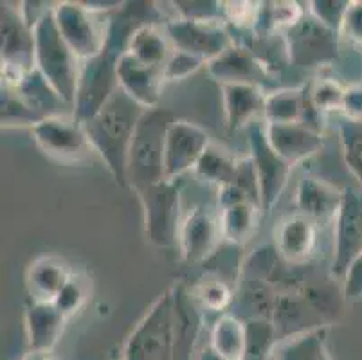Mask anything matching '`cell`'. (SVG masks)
I'll return each mask as SVG.
<instances>
[{
  "instance_id": "obj_13",
  "label": "cell",
  "mask_w": 362,
  "mask_h": 360,
  "mask_svg": "<svg viewBox=\"0 0 362 360\" xmlns=\"http://www.w3.org/2000/svg\"><path fill=\"white\" fill-rule=\"evenodd\" d=\"M211 144V137L200 124L186 119H175L168 130L164 146L166 180L177 182L187 171H195L199 161Z\"/></svg>"
},
{
  "instance_id": "obj_17",
  "label": "cell",
  "mask_w": 362,
  "mask_h": 360,
  "mask_svg": "<svg viewBox=\"0 0 362 360\" xmlns=\"http://www.w3.org/2000/svg\"><path fill=\"white\" fill-rule=\"evenodd\" d=\"M117 79L119 88L144 108H157L163 98V87L166 83L164 69L150 67L137 62L134 56L124 52L117 62Z\"/></svg>"
},
{
  "instance_id": "obj_18",
  "label": "cell",
  "mask_w": 362,
  "mask_h": 360,
  "mask_svg": "<svg viewBox=\"0 0 362 360\" xmlns=\"http://www.w3.org/2000/svg\"><path fill=\"white\" fill-rule=\"evenodd\" d=\"M274 247L287 265L303 267L317 247V223L299 213L285 216L276 227Z\"/></svg>"
},
{
  "instance_id": "obj_33",
  "label": "cell",
  "mask_w": 362,
  "mask_h": 360,
  "mask_svg": "<svg viewBox=\"0 0 362 360\" xmlns=\"http://www.w3.org/2000/svg\"><path fill=\"white\" fill-rule=\"evenodd\" d=\"M0 108H2V127H29L33 128L42 121V115L36 114L24 101L15 88L2 87L0 95Z\"/></svg>"
},
{
  "instance_id": "obj_37",
  "label": "cell",
  "mask_w": 362,
  "mask_h": 360,
  "mask_svg": "<svg viewBox=\"0 0 362 360\" xmlns=\"http://www.w3.org/2000/svg\"><path fill=\"white\" fill-rule=\"evenodd\" d=\"M350 4L351 2L348 0H315V2H308V11L327 28L341 35L342 22L350 9Z\"/></svg>"
},
{
  "instance_id": "obj_43",
  "label": "cell",
  "mask_w": 362,
  "mask_h": 360,
  "mask_svg": "<svg viewBox=\"0 0 362 360\" xmlns=\"http://www.w3.org/2000/svg\"><path fill=\"white\" fill-rule=\"evenodd\" d=\"M342 115L351 123H362V85H348L341 108Z\"/></svg>"
},
{
  "instance_id": "obj_36",
  "label": "cell",
  "mask_w": 362,
  "mask_h": 360,
  "mask_svg": "<svg viewBox=\"0 0 362 360\" xmlns=\"http://www.w3.org/2000/svg\"><path fill=\"white\" fill-rule=\"evenodd\" d=\"M88 297V285L83 277L78 276L74 272V276L69 279L67 285L62 289V292L58 294V297L54 299L52 305L60 310L65 317H72L78 310L83 308V305L87 303Z\"/></svg>"
},
{
  "instance_id": "obj_5",
  "label": "cell",
  "mask_w": 362,
  "mask_h": 360,
  "mask_svg": "<svg viewBox=\"0 0 362 360\" xmlns=\"http://www.w3.org/2000/svg\"><path fill=\"white\" fill-rule=\"evenodd\" d=\"M121 56L123 54L105 45L100 54L81 62L74 107H72V115L76 121H80L81 124L87 123L119 91L117 62Z\"/></svg>"
},
{
  "instance_id": "obj_29",
  "label": "cell",
  "mask_w": 362,
  "mask_h": 360,
  "mask_svg": "<svg viewBox=\"0 0 362 360\" xmlns=\"http://www.w3.org/2000/svg\"><path fill=\"white\" fill-rule=\"evenodd\" d=\"M240 158H235L227 151L220 150L218 146L211 144L206 153L199 161L195 168V175L202 178L204 182L215 184L216 187L235 184L236 175H238Z\"/></svg>"
},
{
  "instance_id": "obj_9",
  "label": "cell",
  "mask_w": 362,
  "mask_h": 360,
  "mask_svg": "<svg viewBox=\"0 0 362 360\" xmlns=\"http://www.w3.org/2000/svg\"><path fill=\"white\" fill-rule=\"evenodd\" d=\"M143 207L144 231L153 245L170 247L177 243L180 227V191L173 180L150 186L136 193Z\"/></svg>"
},
{
  "instance_id": "obj_16",
  "label": "cell",
  "mask_w": 362,
  "mask_h": 360,
  "mask_svg": "<svg viewBox=\"0 0 362 360\" xmlns=\"http://www.w3.org/2000/svg\"><path fill=\"white\" fill-rule=\"evenodd\" d=\"M206 67L220 85H255L265 88L272 79V72L267 65L240 44L227 49Z\"/></svg>"
},
{
  "instance_id": "obj_42",
  "label": "cell",
  "mask_w": 362,
  "mask_h": 360,
  "mask_svg": "<svg viewBox=\"0 0 362 360\" xmlns=\"http://www.w3.org/2000/svg\"><path fill=\"white\" fill-rule=\"evenodd\" d=\"M341 33L350 40L351 44L362 47V2H351L344 22H342Z\"/></svg>"
},
{
  "instance_id": "obj_20",
  "label": "cell",
  "mask_w": 362,
  "mask_h": 360,
  "mask_svg": "<svg viewBox=\"0 0 362 360\" xmlns=\"http://www.w3.org/2000/svg\"><path fill=\"white\" fill-rule=\"evenodd\" d=\"M319 115L321 114L312 107L310 99H308L307 87L279 88L274 92H267L265 107H263V121L265 123H303L321 132V128L315 124V117H319Z\"/></svg>"
},
{
  "instance_id": "obj_6",
  "label": "cell",
  "mask_w": 362,
  "mask_h": 360,
  "mask_svg": "<svg viewBox=\"0 0 362 360\" xmlns=\"http://www.w3.org/2000/svg\"><path fill=\"white\" fill-rule=\"evenodd\" d=\"M31 134L38 148L62 164H85L98 157L85 127L72 114L42 119Z\"/></svg>"
},
{
  "instance_id": "obj_30",
  "label": "cell",
  "mask_w": 362,
  "mask_h": 360,
  "mask_svg": "<svg viewBox=\"0 0 362 360\" xmlns=\"http://www.w3.org/2000/svg\"><path fill=\"white\" fill-rule=\"evenodd\" d=\"M307 9L298 2H259L258 20L252 31L259 35L271 33H287L294 28Z\"/></svg>"
},
{
  "instance_id": "obj_31",
  "label": "cell",
  "mask_w": 362,
  "mask_h": 360,
  "mask_svg": "<svg viewBox=\"0 0 362 360\" xmlns=\"http://www.w3.org/2000/svg\"><path fill=\"white\" fill-rule=\"evenodd\" d=\"M247 323V349L242 360H274L278 335L272 321L251 319Z\"/></svg>"
},
{
  "instance_id": "obj_10",
  "label": "cell",
  "mask_w": 362,
  "mask_h": 360,
  "mask_svg": "<svg viewBox=\"0 0 362 360\" xmlns=\"http://www.w3.org/2000/svg\"><path fill=\"white\" fill-rule=\"evenodd\" d=\"M291 64L301 69L332 65L339 58V33L319 22L307 9L294 28L285 33Z\"/></svg>"
},
{
  "instance_id": "obj_22",
  "label": "cell",
  "mask_w": 362,
  "mask_h": 360,
  "mask_svg": "<svg viewBox=\"0 0 362 360\" xmlns=\"http://www.w3.org/2000/svg\"><path fill=\"white\" fill-rule=\"evenodd\" d=\"M342 200V190H337L322 178L307 175L303 177L296 190V207L303 216L310 218L315 223L335 220Z\"/></svg>"
},
{
  "instance_id": "obj_24",
  "label": "cell",
  "mask_w": 362,
  "mask_h": 360,
  "mask_svg": "<svg viewBox=\"0 0 362 360\" xmlns=\"http://www.w3.org/2000/svg\"><path fill=\"white\" fill-rule=\"evenodd\" d=\"M74 276V270L65 262L52 256L38 257L29 265L25 285H28L31 301L54 303L69 279Z\"/></svg>"
},
{
  "instance_id": "obj_23",
  "label": "cell",
  "mask_w": 362,
  "mask_h": 360,
  "mask_svg": "<svg viewBox=\"0 0 362 360\" xmlns=\"http://www.w3.org/2000/svg\"><path fill=\"white\" fill-rule=\"evenodd\" d=\"M223 101V119L231 132L251 127L258 115L263 117L267 91L255 85H220Z\"/></svg>"
},
{
  "instance_id": "obj_38",
  "label": "cell",
  "mask_w": 362,
  "mask_h": 360,
  "mask_svg": "<svg viewBox=\"0 0 362 360\" xmlns=\"http://www.w3.org/2000/svg\"><path fill=\"white\" fill-rule=\"evenodd\" d=\"M179 18L223 20V2H173Z\"/></svg>"
},
{
  "instance_id": "obj_7",
  "label": "cell",
  "mask_w": 362,
  "mask_h": 360,
  "mask_svg": "<svg viewBox=\"0 0 362 360\" xmlns=\"http://www.w3.org/2000/svg\"><path fill=\"white\" fill-rule=\"evenodd\" d=\"M171 45L209 64L235 45V36L227 29L226 20L171 18L164 25Z\"/></svg>"
},
{
  "instance_id": "obj_27",
  "label": "cell",
  "mask_w": 362,
  "mask_h": 360,
  "mask_svg": "<svg viewBox=\"0 0 362 360\" xmlns=\"http://www.w3.org/2000/svg\"><path fill=\"white\" fill-rule=\"evenodd\" d=\"M327 335L328 326L283 339L276 344L274 360H332Z\"/></svg>"
},
{
  "instance_id": "obj_8",
  "label": "cell",
  "mask_w": 362,
  "mask_h": 360,
  "mask_svg": "<svg viewBox=\"0 0 362 360\" xmlns=\"http://www.w3.org/2000/svg\"><path fill=\"white\" fill-rule=\"evenodd\" d=\"M52 15L62 36L80 62L103 51L108 20L101 22V13L92 11L83 2H60L52 8Z\"/></svg>"
},
{
  "instance_id": "obj_44",
  "label": "cell",
  "mask_w": 362,
  "mask_h": 360,
  "mask_svg": "<svg viewBox=\"0 0 362 360\" xmlns=\"http://www.w3.org/2000/svg\"><path fill=\"white\" fill-rule=\"evenodd\" d=\"M195 360H227V359L220 355V353L216 352L209 342H207V344H204L202 348L195 353Z\"/></svg>"
},
{
  "instance_id": "obj_11",
  "label": "cell",
  "mask_w": 362,
  "mask_h": 360,
  "mask_svg": "<svg viewBox=\"0 0 362 360\" xmlns=\"http://www.w3.org/2000/svg\"><path fill=\"white\" fill-rule=\"evenodd\" d=\"M362 254V187H344L334 220L332 277L341 281L348 267Z\"/></svg>"
},
{
  "instance_id": "obj_32",
  "label": "cell",
  "mask_w": 362,
  "mask_h": 360,
  "mask_svg": "<svg viewBox=\"0 0 362 360\" xmlns=\"http://www.w3.org/2000/svg\"><path fill=\"white\" fill-rule=\"evenodd\" d=\"M195 299L204 310L222 315L235 305L236 292L222 277H211V279H204L195 286Z\"/></svg>"
},
{
  "instance_id": "obj_19",
  "label": "cell",
  "mask_w": 362,
  "mask_h": 360,
  "mask_svg": "<svg viewBox=\"0 0 362 360\" xmlns=\"http://www.w3.org/2000/svg\"><path fill=\"white\" fill-rule=\"evenodd\" d=\"M265 124V135L271 148L291 166L314 157L322 148V132L308 124Z\"/></svg>"
},
{
  "instance_id": "obj_39",
  "label": "cell",
  "mask_w": 362,
  "mask_h": 360,
  "mask_svg": "<svg viewBox=\"0 0 362 360\" xmlns=\"http://www.w3.org/2000/svg\"><path fill=\"white\" fill-rule=\"evenodd\" d=\"M202 65H206L202 59L195 58V56L187 54L182 51H173L171 58L168 59V64L164 65V78L166 81H177V79H184L187 76L195 74Z\"/></svg>"
},
{
  "instance_id": "obj_12",
  "label": "cell",
  "mask_w": 362,
  "mask_h": 360,
  "mask_svg": "<svg viewBox=\"0 0 362 360\" xmlns=\"http://www.w3.org/2000/svg\"><path fill=\"white\" fill-rule=\"evenodd\" d=\"M247 143H249V157L258 173L262 211L271 213L291 178L292 166L271 148L265 135V124L252 123L249 127Z\"/></svg>"
},
{
  "instance_id": "obj_40",
  "label": "cell",
  "mask_w": 362,
  "mask_h": 360,
  "mask_svg": "<svg viewBox=\"0 0 362 360\" xmlns=\"http://www.w3.org/2000/svg\"><path fill=\"white\" fill-rule=\"evenodd\" d=\"M235 186H238L243 193L247 194V198L251 200L252 204L262 207L259 204V182H258V173H256V168L252 164L251 157L240 158L238 163V175H236Z\"/></svg>"
},
{
  "instance_id": "obj_41",
  "label": "cell",
  "mask_w": 362,
  "mask_h": 360,
  "mask_svg": "<svg viewBox=\"0 0 362 360\" xmlns=\"http://www.w3.org/2000/svg\"><path fill=\"white\" fill-rule=\"evenodd\" d=\"M342 281V297L348 301H355L362 297V254L348 267L346 274L341 279Z\"/></svg>"
},
{
  "instance_id": "obj_4",
  "label": "cell",
  "mask_w": 362,
  "mask_h": 360,
  "mask_svg": "<svg viewBox=\"0 0 362 360\" xmlns=\"http://www.w3.org/2000/svg\"><path fill=\"white\" fill-rule=\"evenodd\" d=\"M81 62L56 25L52 8L35 25V69L72 110Z\"/></svg>"
},
{
  "instance_id": "obj_25",
  "label": "cell",
  "mask_w": 362,
  "mask_h": 360,
  "mask_svg": "<svg viewBox=\"0 0 362 360\" xmlns=\"http://www.w3.org/2000/svg\"><path fill=\"white\" fill-rule=\"evenodd\" d=\"M173 45L168 38L166 31H160L159 25H143L130 36L127 52L130 56L150 67H160L168 64L173 54Z\"/></svg>"
},
{
  "instance_id": "obj_15",
  "label": "cell",
  "mask_w": 362,
  "mask_h": 360,
  "mask_svg": "<svg viewBox=\"0 0 362 360\" xmlns=\"http://www.w3.org/2000/svg\"><path fill=\"white\" fill-rule=\"evenodd\" d=\"M2 67L35 71V28L25 20L21 4L2 2Z\"/></svg>"
},
{
  "instance_id": "obj_35",
  "label": "cell",
  "mask_w": 362,
  "mask_h": 360,
  "mask_svg": "<svg viewBox=\"0 0 362 360\" xmlns=\"http://www.w3.org/2000/svg\"><path fill=\"white\" fill-rule=\"evenodd\" d=\"M339 135L344 164L357 180L358 187H362V123H351L344 119V123L339 127Z\"/></svg>"
},
{
  "instance_id": "obj_21",
  "label": "cell",
  "mask_w": 362,
  "mask_h": 360,
  "mask_svg": "<svg viewBox=\"0 0 362 360\" xmlns=\"http://www.w3.org/2000/svg\"><path fill=\"white\" fill-rule=\"evenodd\" d=\"M65 323L67 317L52 303H29L24 313L29 352H52L64 335Z\"/></svg>"
},
{
  "instance_id": "obj_28",
  "label": "cell",
  "mask_w": 362,
  "mask_h": 360,
  "mask_svg": "<svg viewBox=\"0 0 362 360\" xmlns=\"http://www.w3.org/2000/svg\"><path fill=\"white\" fill-rule=\"evenodd\" d=\"M218 213L223 240L231 243V245H242L255 234L263 211L256 204L243 202L238 204V206L220 209Z\"/></svg>"
},
{
  "instance_id": "obj_45",
  "label": "cell",
  "mask_w": 362,
  "mask_h": 360,
  "mask_svg": "<svg viewBox=\"0 0 362 360\" xmlns=\"http://www.w3.org/2000/svg\"><path fill=\"white\" fill-rule=\"evenodd\" d=\"M22 360H56L52 352H28Z\"/></svg>"
},
{
  "instance_id": "obj_26",
  "label": "cell",
  "mask_w": 362,
  "mask_h": 360,
  "mask_svg": "<svg viewBox=\"0 0 362 360\" xmlns=\"http://www.w3.org/2000/svg\"><path fill=\"white\" fill-rule=\"evenodd\" d=\"M209 344L227 360H242L247 349V323L233 312L222 313L213 325Z\"/></svg>"
},
{
  "instance_id": "obj_34",
  "label": "cell",
  "mask_w": 362,
  "mask_h": 360,
  "mask_svg": "<svg viewBox=\"0 0 362 360\" xmlns=\"http://www.w3.org/2000/svg\"><path fill=\"white\" fill-rule=\"evenodd\" d=\"M307 92L312 107L322 115L327 112H341L346 87L341 85V81H337L335 78H319L307 85Z\"/></svg>"
},
{
  "instance_id": "obj_14",
  "label": "cell",
  "mask_w": 362,
  "mask_h": 360,
  "mask_svg": "<svg viewBox=\"0 0 362 360\" xmlns=\"http://www.w3.org/2000/svg\"><path fill=\"white\" fill-rule=\"evenodd\" d=\"M222 242L223 233L218 209L197 206L180 220L177 243L187 263H200L209 260L218 252Z\"/></svg>"
},
{
  "instance_id": "obj_2",
  "label": "cell",
  "mask_w": 362,
  "mask_h": 360,
  "mask_svg": "<svg viewBox=\"0 0 362 360\" xmlns=\"http://www.w3.org/2000/svg\"><path fill=\"white\" fill-rule=\"evenodd\" d=\"M146 110L148 108L141 107L119 88L94 117L83 123L98 157L103 161L114 180L123 187H128L132 141Z\"/></svg>"
},
{
  "instance_id": "obj_1",
  "label": "cell",
  "mask_w": 362,
  "mask_h": 360,
  "mask_svg": "<svg viewBox=\"0 0 362 360\" xmlns=\"http://www.w3.org/2000/svg\"><path fill=\"white\" fill-rule=\"evenodd\" d=\"M192 330L182 312L180 290L171 286L151 303L121 352V360H177Z\"/></svg>"
},
{
  "instance_id": "obj_3",
  "label": "cell",
  "mask_w": 362,
  "mask_h": 360,
  "mask_svg": "<svg viewBox=\"0 0 362 360\" xmlns=\"http://www.w3.org/2000/svg\"><path fill=\"white\" fill-rule=\"evenodd\" d=\"M177 115L166 108H150L137 124L128 155V187L134 193L166 180L164 146L166 135Z\"/></svg>"
}]
</instances>
